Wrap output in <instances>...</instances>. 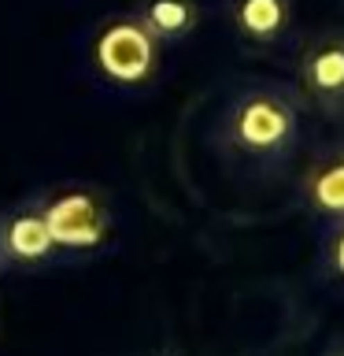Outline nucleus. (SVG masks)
<instances>
[{
    "mask_svg": "<svg viewBox=\"0 0 344 356\" xmlns=\"http://www.w3.org/2000/svg\"><path fill=\"white\" fill-rule=\"evenodd\" d=\"M44 204V219L55 238L63 264H82V260H96L111 249L115 241V211L111 200L100 193L96 186L85 182H67V186H52L41 193Z\"/></svg>",
    "mask_w": 344,
    "mask_h": 356,
    "instance_id": "nucleus-2",
    "label": "nucleus"
},
{
    "mask_svg": "<svg viewBox=\"0 0 344 356\" xmlns=\"http://www.w3.org/2000/svg\"><path fill=\"white\" fill-rule=\"evenodd\" d=\"M222 15L244 49L266 52L293 38L296 0H222Z\"/></svg>",
    "mask_w": 344,
    "mask_h": 356,
    "instance_id": "nucleus-7",
    "label": "nucleus"
},
{
    "mask_svg": "<svg viewBox=\"0 0 344 356\" xmlns=\"http://www.w3.org/2000/svg\"><path fill=\"white\" fill-rule=\"evenodd\" d=\"M318 267L333 286L344 289V222H329L318 245Z\"/></svg>",
    "mask_w": 344,
    "mask_h": 356,
    "instance_id": "nucleus-9",
    "label": "nucleus"
},
{
    "mask_svg": "<svg viewBox=\"0 0 344 356\" xmlns=\"http://www.w3.org/2000/svg\"><path fill=\"white\" fill-rule=\"evenodd\" d=\"M300 200L318 222H344V138L322 141L300 167Z\"/></svg>",
    "mask_w": 344,
    "mask_h": 356,
    "instance_id": "nucleus-6",
    "label": "nucleus"
},
{
    "mask_svg": "<svg viewBox=\"0 0 344 356\" xmlns=\"http://www.w3.org/2000/svg\"><path fill=\"white\" fill-rule=\"evenodd\" d=\"M4 275H8V267H4V260H0V282H4Z\"/></svg>",
    "mask_w": 344,
    "mask_h": 356,
    "instance_id": "nucleus-10",
    "label": "nucleus"
},
{
    "mask_svg": "<svg viewBox=\"0 0 344 356\" xmlns=\"http://www.w3.org/2000/svg\"><path fill=\"white\" fill-rule=\"evenodd\" d=\"M0 260L8 271H49L63 264L44 219L41 193L0 208Z\"/></svg>",
    "mask_w": 344,
    "mask_h": 356,
    "instance_id": "nucleus-5",
    "label": "nucleus"
},
{
    "mask_svg": "<svg viewBox=\"0 0 344 356\" xmlns=\"http://www.w3.org/2000/svg\"><path fill=\"white\" fill-rule=\"evenodd\" d=\"M133 15L152 30L160 44H182L200 30L204 8L200 0H137Z\"/></svg>",
    "mask_w": 344,
    "mask_h": 356,
    "instance_id": "nucleus-8",
    "label": "nucleus"
},
{
    "mask_svg": "<svg viewBox=\"0 0 344 356\" xmlns=\"http://www.w3.org/2000/svg\"><path fill=\"white\" fill-rule=\"evenodd\" d=\"M304 100L296 86L274 78H248L226 100L215 127V141L233 160L274 167L300 149L304 134Z\"/></svg>",
    "mask_w": 344,
    "mask_h": 356,
    "instance_id": "nucleus-1",
    "label": "nucleus"
},
{
    "mask_svg": "<svg viewBox=\"0 0 344 356\" xmlns=\"http://www.w3.org/2000/svg\"><path fill=\"white\" fill-rule=\"evenodd\" d=\"M296 93L307 111L344 127V26H322L296 49Z\"/></svg>",
    "mask_w": 344,
    "mask_h": 356,
    "instance_id": "nucleus-4",
    "label": "nucleus"
},
{
    "mask_svg": "<svg viewBox=\"0 0 344 356\" xmlns=\"http://www.w3.org/2000/svg\"><path fill=\"white\" fill-rule=\"evenodd\" d=\"M89 63H93L100 82L111 89H144L160 78L163 44L152 38V30L133 11H126V15L104 19L93 30Z\"/></svg>",
    "mask_w": 344,
    "mask_h": 356,
    "instance_id": "nucleus-3",
    "label": "nucleus"
},
{
    "mask_svg": "<svg viewBox=\"0 0 344 356\" xmlns=\"http://www.w3.org/2000/svg\"><path fill=\"white\" fill-rule=\"evenodd\" d=\"M326 356H344V349H329Z\"/></svg>",
    "mask_w": 344,
    "mask_h": 356,
    "instance_id": "nucleus-11",
    "label": "nucleus"
}]
</instances>
